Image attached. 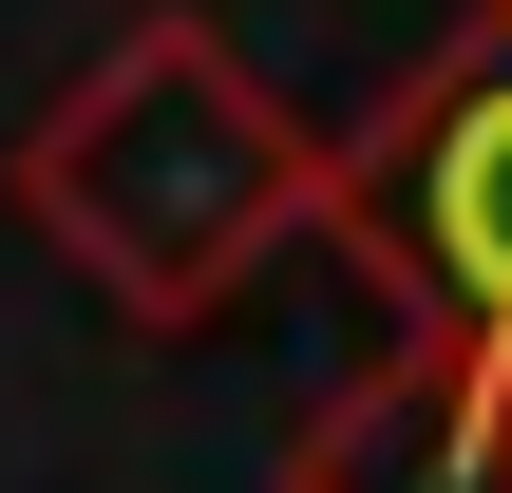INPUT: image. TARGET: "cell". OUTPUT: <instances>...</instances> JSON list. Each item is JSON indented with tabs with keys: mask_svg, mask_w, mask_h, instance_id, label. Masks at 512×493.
Wrapping results in <instances>:
<instances>
[{
	"mask_svg": "<svg viewBox=\"0 0 512 493\" xmlns=\"http://www.w3.org/2000/svg\"><path fill=\"white\" fill-rule=\"evenodd\" d=\"M19 228H38L114 323L190 342V323H228V304L323 228V133L247 76L228 19L152 0V19H114V38L38 95V133H19Z\"/></svg>",
	"mask_w": 512,
	"mask_h": 493,
	"instance_id": "cell-1",
	"label": "cell"
},
{
	"mask_svg": "<svg viewBox=\"0 0 512 493\" xmlns=\"http://www.w3.org/2000/svg\"><path fill=\"white\" fill-rule=\"evenodd\" d=\"M380 285V342L512 361V0H475L342 152H323V228Z\"/></svg>",
	"mask_w": 512,
	"mask_h": 493,
	"instance_id": "cell-2",
	"label": "cell"
}]
</instances>
